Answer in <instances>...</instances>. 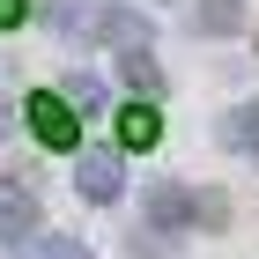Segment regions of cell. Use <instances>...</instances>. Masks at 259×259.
<instances>
[{
    "label": "cell",
    "instance_id": "cell-1",
    "mask_svg": "<svg viewBox=\"0 0 259 259\" xmlns=\"http://www.w3.org/2000/svg\"><path fill=\"white\" fill-rule=\"evenodd\" d=\"M222 215H230V207H222L207 185L193 193V185L163 178L156 193H148V222H156V230H200V222H207V230H222Z\"/></svg>",
    "mask_w": 259,
    "mask_h": 259
},
{
    "label": "cell",
    "instance_id": "cell-2",
    "mask_svg": "<svg viewBox=\"0 0 259 259\" xmlns=\"http://www.w3.org/2000/svg\"><path fill=\"white\" fill-rule=\"evenodd\" d=\"M60 37H104V45H148L156 30H148V15H134V8H67L60 15Z\"/></svg>",
    "mask_w": 259,
    "mask_h": 259
},
{
    "label": "cell",
    "instance_id": "cell-3",
    "mask_svg": "<svg viewBox=\"0 0 259 259\" xmlns=\"http://www.w3.org/2000/svg\"><path fill=\"white\" fill-rule=\"evenodd\" d=\"M74 193H81V200H97V207H111V200L126 193L119 156H111V148H81V163H74Z\"/></svg>",
    "mask_w": 259,
    "mask_h": 259
},
{
    "label": "cell",
    "instance_id": "cell-4",
    "mask_svg": "<svg viewBox=\"0 0 259 259\" xmlns=\"http://www.w3.org/2000/svg\"><path fill=\"white\" fill-rule=\"evenodd\" d=\"M22 119H30V134H37L45 148H74V141H81V126H74V104H67V97H45V89H37V97L22 104Z\"/></svg>",
    "mask_w": 259,
    "mask_h": 259
},
{
    "label": "cell",
    "instance_id": "cell-5",
    "mask_svg": "<svg viewBox=\"0 0 259 259\" xmlns=\"http://www.w3.org/2000/svg\"><path fill=\"white\" fill-rule=\"evenodd\" d=\"M0 237L8 244L37 237V185L30 178H0Z\"/></svg>",
    "mask_w": 259,
    "mask_h": 259
},
{
    "label": "cell",
    "instance_id": "cell-6",
    "mask_svg": "<svg viewBox=\"0 0 259 259\" xmlns=\"http://www.w3.org/2000/svg\"><path fill=\"white\" fill-rule=\"evenodd\" d=\"M119 81L134 89V97H148V104L163 97V67L148 60V45H126V52H119Z\"/></svg>",
    "mask_w": 259,
    "mask_h": 259
},
{
    "label": "cell",
    "instance_id": "cell-7",
    "mask_svg": "<svg viewBox=\"0 0 259 259\" xmlns=\"http://www.w3.org/2000/svg\"><path fill=\"white\" fill-rule=\"evenodd\" d=\"M119 141H126V148H156V141H163V119H156V104H148V97L119 111Z\"/></svg>",
    "mask_w": 259,
    "mask_h": 259
},
{
    "label": "cell",
    "instance_id": "cell-8",
    "mask_svg": "<svg viewBox=\"0 0 259 259\" xmlns=\"http://www.w3.org/2000/svg\"><path fill=\"white\" fill-rule=\"evenodd\" d=\"M193 30H207V37H230V30H237V0H200Z\"/></svg>",
    "mask_w": 259,
    "mask_h": 259
},
{
    "label": "cell",
    "instance_id": "cell-9",
    "mask_svg": "<svg viewBox=\"0 0 259 259\" xmlns=\"http://www.w3.org/2000/svg\"><path fill=\"white\" fill-rule=\"evenodd\" d=\"M222 141H230V148H252V141H259V104L230 111V119H222Z\"/></svg>",
    "mask_w": 259,
    "mask_h": 259
},
{
    "label": "cell",
    "instance_id": "cell-10",
    "mask_svg": "<svg viewBox=\"0 0 259 259\" xmlns=\"http://www.w3.org/2000/svg\"><path fill=\"white\" fill-rule=\"evenodd\" d=\"M67 104L74 111H104V81L97 74H67Z\"/></svg>",
    "mask_w": 259,
    "mask_h": 259
},
{
    "label": "cell",
    "instance_id": "cell-11",
    "mask_svg": "<svg viewBox=\"0 0 259 259\" xmlns=\"http://www.w3.org/2000/svg\"><path fill=\"white\" fill-rule=\"evenodd\" d=\"M37 259H89V252H81L74 237H45V244H37Z\"/></svg>",
    "mask_w": 259,
    "mask_h": 259
},
{
    "label": "cell",
    "instance_id": "cell-12",
    "mask_svg": "<svg viewBox=\"0 0 259 259\" xmlns=\"http://www.w3.org/2000/svg\"><path fill=\"white\" fill-rule=\"evenodd\" d=\"M22 15H30V0H0V30H15Z\"/></svg>",
    "mask_w": 259,
    "mask_h": 259
},
{
    "label": "cell",
    "instance_id": "cell-13",
    "mask_svg": "<svg viewBox=\"0 0 259 259\" xmlns=\"http://www.w3.org/2000/svg\"><path fill=\"white\" fill-rule=\"evenodd\" d=\"M0 141H8V111H0Z\"/></svg>",
    "mask_w": 259,
    "mask_h": 259
},
{
    "label": "cell",
    "instance_id": "cell-14",
    "mask_svg": "<svg viewBox=\"0 0 259 259\" xmlns=\"http://www.w3.org/2000/svg\"><path fill=\"white\" fill-rule=\"evenodd\" d=\"M252 156H259V141H252Z\"/></svg>",
    "mask_w": 259,
    "mask_h": 259
}]
</instances>
